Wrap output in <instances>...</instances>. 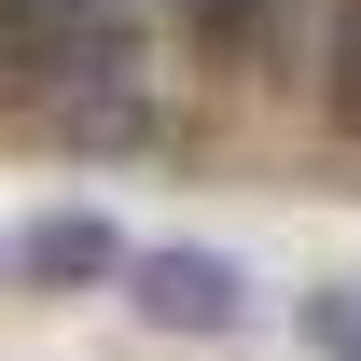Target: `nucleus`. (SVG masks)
I'll return each mask as SVG.
<instances>
[{
	"label": "nucleus",
	"instance_id": "nucleus-2",
	"mask_svg": "<svg viewBox=\"0 0 361 361\" xmlns=\"http://www.w3.org/2000/svg\"><path fill=\"white\" fill-rule=\"evenodd\" d=\"M126 306L153 319V334H236V319H250V278H236L223 250H126Z\"/></svg>",
	"mask_w": 361,
	"mask_h": 361
},
{
	"label": "nucleus",
	"instance_id": "nucleus-5",
	"mask_svg": "<svg viewBox=\"0 0 361 361\" xmlns=\"http://www.w3.org/2000/svg\"><path fill=\"white\" fill-rule=\"evenodd\" d=\"M306 334H319L334 361H361V292H319V306H306Z\"/></svg>",
	"mask_w": 361,
	"mask_h": 361
},
{
	"label": "nucleus",
	"instance_id": "nucleus-3",
	"mask_svg": "<svg viewBox=\"0 0 361 361\" xmlns=\"http://www.w3.org/2000/svg\"><path fill=\"white\" fill-rule=\"evenodd\" d=\"M14 264L56 278V292H70V278H126V223H97V209H42V223L14 236Z\"/></svg>",
	"mask_w": 361,
	"mask_h": 361
},
{
	"label": "nucleus",
	"instance_id": "nucleus-6",
	"mask_svg": "<svg viewBox=\"0 0 361 361\" xmlns=\"http://www.w3.org/2000/svg\"><path fill=\"white\" fill-rule=\"evenodd\" d=\"M0 250H14V236H0Z\"/></svg>",
	"mask_w": 361,
	"mask_h": 361
},
{
	"label": "nucleus",
	"instance_id": "nucleus-4",
	"mask_svg": "<svg viewBox=\"0 0 361 361\" xmlns=\"http://www.w3.org/2000/svg\"><path fill=\"white\" fill-rule=\"evenodd\" d=\"M319 97L361 126V0H334V42H319Z\"/></svg>",
	"mask_w": 361,
	"mask_h": 361
},
{
	"label": "nucleus",
	"instance_id": "nucleus-1",
	"mask_svg": "<svg viewBox=\"0 0 361 361\" xmlns=\"http://www.w3.org/2000/svg\"><path fill=\"white\" fill-rule=\"evenodd\" d=\"M167 42H195L223 84H319L334 0H167Z\"/></svg>",
	"mask_w": 361,
	"mask_h": 361
}]
</instances>
